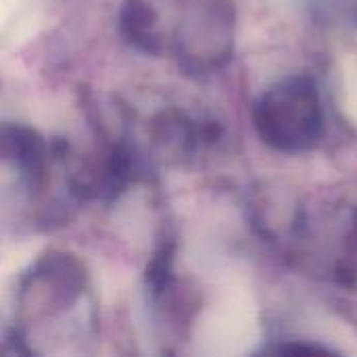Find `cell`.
<instances>
[{
    "instance_id": "1",
    "label": "cell",
    "mask_w": 357,
    "mask_h": 357,
    "mask_svg": "<svg viewBox=\"0 0 357 357\" xmlns=\"http://www.w3.org/2000/svg\"><path fill=\"white\" fill-rule=\"evenodd\" d=\"M255 126L264 142L284 153H301L322 134V109L314 84L305 77L274 86L255 107Z\"/></svg>"
},
{
    "instance_id": "2",
    "label": "cell",
    "mask_w": 357,
    "mask_h": 357,
    "mask_svg": "<svg viewBox=\"0 0 357 357\" xmlns=\"http://www.w3.org/2000/svg\"><path fill=\"white\" fill-rule=\"evenodd\" d=\"M121 29L128 40L146 52H159L157 15L144 0H130L121 13Z\"/></svg>"
}]
</instances>
